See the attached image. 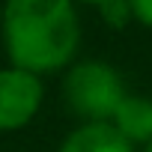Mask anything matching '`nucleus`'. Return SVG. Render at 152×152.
Masks as SVG:
<instances>
[{"mask_svg": "<svg viewBox=\"0 0 152 152\" xmlns=\"http://www.w3.org/2000/svg\"><path fill=\"white\" fill-rule=\"evenodd\" d=\"M128 6H131V18L152 30V0H128Z\"/></svg>", "mask_w": 152, "mask_h": 152, "instance_id": "nucleus-7", "label": "nucleus"}, {"mask_svg": "<svg viewBox=\"0 0 152 152\" xmlns=\"http://www.w3.org/2000/svg\"><path fill=\"white\" fill-rule=\"evenodd\" d=\"M122 99L125 84L119 72L104 60L75 63L63 78V102L84 122H110Z\"/></svg>", "mask_w": 152, "mask_h": 152, "instance_id": "nucleus-2", "label": "nucleus"}, {"mask_svg": "<svg viewBox=\"0 0 152 152\" xmlns=\"http://www.w3.org/2000/svg\"><path fill=\"white\" fill-rule=\"evenodd\" d=\"M45 102L42 78L33 72L6 66L0 69V134L30 125Z\"/></svg>", "mask_w": 152, "mask_h": 152, "instance_id": "nucleus-3", "label": "nucleus"}, {"mask_svg": "<svg viewBox=\"0 0 152 152\" xmlns=\"http://www.w3.org/2000/svg\"><path fill=\"white\" fill-rule=\"evenodd\" d=\"M60 152H134V146L110 122H81L66 134Z\"/></svg>", "mask_w": 152, "mask_h": 152, "instance_id": "nucleus-4", "label": "nucleus"}, {"mask_svg": "<svg viewBox=\"0 0 152 152\" xmlns=\"http://www.w3.org/2000/svg\"><path fill=\"white\" fill-rule=\"evenodd\" d=\"M72 3H87V6H96L99 9L102 3H107V0H72Z\"/></svg>", "mask_w": 152, "mask_h": 152, "instance_id": "nucleus-8", "label": "nucleus"}, {"mask_svg": "<svg viewBox=\"0 0 152 152\" xmlns=\"http://www.w3.org/2000/svg\"><path fill=\"white\" fill-rule=\"evenodd\" d=\"M0 36L9 66L42 78L72 63L81 42V18L72 0H6Z\"/></svg>", "mask_w": 152, "mask_h": 152, "instance_id": "nucleus-1", "label": "nucleus"}, {"mask_svg": "<svg viewBox=\"0 0 152 152\" xmlns=\"http://www.w3.org/2000/svg\"><path fill=\"white\" fill-rule=\"evenodd\" d=\"M110 125L137 149L152 143V99L143 96H128L119 102V107L110 116Z\"/></svg>", "mask_w": 152, "mask_h": 152, "instance_id": "nucleus-5", "label": "nucleus"}, {"mask_svg": "<svg viewBox=\"0 0 152 152\" xmlns=\"http://www.w3.org/2000/svg\"><path fill=\"white\" fill-rule=\"evenodd\" d=\"M143 152H152V143H146V146H143Z\"/></svg>", "mask_w": 152, "mask_h": 152, "instance_id": "nucleus-9", "label": "nucleus"}, {"mask_svg": "<svg viewBox=\"0 0 152 152\" xmlns=\"http://www.w3.org/2000/svg\"><path fill=\"white\" fill-rule=\"evenodd\" d=\"M99 15H102V21H104L107 27H113V30H122V27H128V24L134 21L128 0H107V3L99 6Z\"/></svg>", "mask_w": 152, "mask_h": 152, "instance_id": "nucleus-6", "label": "nucleus"}]
</instances>
